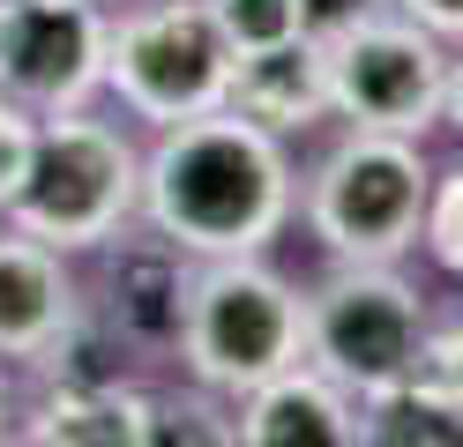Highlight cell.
<instances>
[{
    "mask_svg": "<svg viewBox=\"0 0 463 447\" xmlns=\"http://www.w3.org/2000/svg\"><path fill=\"white\" fill-rule=\"evenodd\" d=\"M292 217H299L292 149H284V135L240 119L232 105L172 119L142 149L135 224H150L157 238H172L194 261L269 254Z\"/></svg>",
    "mask_w": 463,
    "mask_h": 447,
    "instance_id": "cell-1",
    "label": "cell"
},
{
    "mask_svg": "<svg viewBox=\"0 0 463 447\" xmlns=\"http://www.w3.org/2000/svg\"><path fill=\"white\" fill-rule=\"evenodd\" d=\"M180 366L217 396H247L269 373L307 358V291L284 284L269 254L194 261L187 313H180Z\"/></svg>",
    "mask_w": 463,
    "mask_h": 447,
    "instance_id": "cell-2",
    "label": "cell"
},
{
    "mask_svg": "<svg viewBox=\"0 0 463 447\" xmlns=\"http://www.w3.org/2000/svg\"><path fill=\"white\" fill-rule=\"evenodd\" d=\"M135 187H142V149L90 105H68L38 119L31 172L8 201V224L61 254H98L112 231L135 224Z\"/></svg>",
    "mask_w": 463,
    "mask_h": 447,
    "instance_id": "cell-3",
    "label": "cell"
},
{
    "mask_svg": "<svg viewBox=\"0 0 463 447\" xmlns=\"http://www.w3.org/2000/svg\"><path fill=\"white\" fill-rule=\"evenodd\" d=\"M426 187H433V164L411 135L352 127L307 172L299 209H307V231L329 261H403L419 247Z\"/></svg>",
    "mask_w": 463,
    "mask_h": 447,
    "instance_id": "cell-4",
    "label": "cell"
},
{
    "mask_svg": "<svg viewBox=\"0 0 463 447\" xmlns=\"http://www.w3.org/2000/svg\"><path fill=\"white\" fill-rule=\"evenodd\" d=\"M426 298L396 261H336L307 291V366L329 373L344 396H373L419 366Z\"/></svg>",
    "mask_w": 463,
    "mask_h": 447,
    "instance_id": "cell-5",
    "label": "cell"
},
{
    "mask_svg": "<svg viewBox=\"0 0 463 447\" xmlns=\"http://www.w3.org/2000/svg\"><path fill=\"white\" fill-rule=\"evenodd\" d=\"M224 75H232V45L202 0H135L105 30V89L120 98V112L150 119V127L217 112Z\"/></svg>",
    "mask_w": 463,
    "mask_h": 447,
    "instance_id": "cell-6",
    "label": "cell"
},
{
    "mask_svg": "<svg viewBox=\"0 0 463 447\" xmlns=\"http://www.w3.org/2000/svg\"><path fill=\"white\" fill-rule=\"evenodd\" d=\"M322 82H329V112L344 127H373V135H426L441 119V82H449V52L433 30L411 15H366L352 30L322 38Z\"/></svg>",
    "mask_w": 463,
    "mask_h": 447,
    "instance_id": "cell-7",
    "label": "cell"
},
{
    "mask_svg": "<svg viewBox=\"0 0 463 447\" xmlns=\"http://www.w3.org/2000/svg\"><path fill=\"white\" fill-rule=\"evenodd\" d=\"M105 0H0V98L68 112L105 89Z\"/></svg>",
    "mask_w": 463,
    "mask_h": 447,
    "instance_id": "cell-8",
    "label": "cell"
},
{
    "mask_svg": "<svg viewBox=\"0 0 463 447\" xmlns=\"http://www.w3.org/2000/svg\"><path fill=\"white\" fill-rule=\"evenodd\" d=\"M105 276L90 306L120 328V343L135 358H165L180 343V313H187V284H194V254H180L172 238H157L150 224H128L105 238Z\"/></svg>",
    "mask_w": 463,
    "mask_h": 447,
    "instance_id": "cell-9",
    "label": "cell"
},
{
    "mask_svg": "<svg viewBox=\"0 0 463 447\" xmlns=\"http://www.w3.org/2000/svg\"><path fill=\"white\" fill-rule=\"evenodd\" d=\"M232 447H359V396L299 358L232 396Z\"/></svg>",
    "mask_w": 463,
    "mask_h": 447,
    "instance_id": "cell-10",
    "label": "cell"
},
{
    "mask_svg": "<svg viewBox=\"0 0 463 447\" xmlns=\"http://www.w3.org/2000/svg\"><path fill=\"white\" fill-rule=\"evenodd\" d=\"M224 105L254 119L269 135H307L329 119V82H322V45L292 30V38H269V45H247L232 52V75H224Z\"/></svg>",
    "mask_w": 463,
    "mask_h": 447,
    "instance_id": "cell-11",
    "label": "cell"
},
{
    "mask_svg": "<svg viewBox=\"0 0 463 447\" xmlns=\"http://www.w3.org/2000/svg\"><path fill=\"white\" fill-rule=\"evenodd\" d=\"M75 306H82V291L68 276V254L15 224L0 231V358L38 366V350L61 336V321Z\"/></svg>",
    "mask_w": 463,
    "mask_h": 447,
    "instance_id": "cell-12",
    "label": "cell"
},
{
    "mask_svg": "<svg viewBox=\"0 0 463 447\" xmlns=\"http://www.w3.org/2000/svg\"><path fill=\"white\" fill-rule=\"evenodd\" d=\"M150 387L128 380H45V403L31 410L23 440L38 447H142Z\"/></svg>",
    "mask_w": 463,
    "mask_h": 447,
    "instance_id": "cell-13",
    "label": "cell"
},
{
    "mask_svg": "<svg viewBox=\"0 0 463 447\" xmlns=\"http://www.w3.org/2000/svg\"><path fill=\"white\" fill-rule=\"evenodd\" d=\"M359 440L366 447H463V396H441L433 380L403 373L359 396Z\"/></svg>",
    "mask_w": 463,
    "mask_h": 447,
    "instance_id": "cell-14",
    "label": "cell"
},
{
    "mask_svg": "<svg viewBox=\"0 0 463 447\" xmlns=\"http://www.w3.org/2000/svg\"><path fill=\"white\" fill-rule=\"evenodd\" d=\"M142 447H232V396L217 387H150L142 410Z\"/></svg>",
    "mask_w": 463,
    "mask_h": 447,
    "instance_id": "cell-15",
    "label": "cell"
},
{
    "mask_svg": "<svg viewBox=\"0 0 463 447\" xmlns=\"http://www.w3.org/2000/svg\"><path fill=\"white\" fill-rule=\"evenodd\" d=\"M419 247L433 254V268H441V276L463 284V164L433 172V187H426V217H419Z\"/></svg>",
    "mask_w": 463,
    "mask_h": 447,
    "instance_id": "cell-16",
    "label": "cell"
},
{
    "mask_svg": "<svg viewBox=\"0 0 463 447\" xmlns=\"http://www.w3.org/2000/svg\"><path fill=\"white\" fill-rule=\"evenodd\" d=\"M202 8H210V23L224 30L232 52L269 45V38H292V30H299V0H202Z\"/></svg>",
    "mask_w": 463,
    "mask_h": 447,
    "instance_id": "cell-17",
    "label": "cell"
},
{
    "mask_svg": "<svg viewBox=\"0 0 463 447\" xmlns=\"http://www.w3.org/2000/svg\"><path fill=\"white\" fill-rule=\"evenodd\" d=\"M419 380H433L441 396H463V306L456 313H426V336H419Z\"/></svg>",
    "mask_w": 463,
    "mask_h": 447,
    "instance_id": "cell-18",
    "label": "cell"
},
{
    "mask_svg": "<svg viewBox=\"0 0 463 447\" xmlns=\"http://www.w3.org/2000/svg\"><path fill=\"white\" fill-rule=\"evenodd\" d=\"M31 142H38V112H23L15 98H0V217H8L23 172H31Z\"/></svg>",
    "mask_w": 463,
    "mask_h": 447,
    "instance_id": "cell-19",
    "label": "cell"
},
{
    "mask_svg": "<svg viewBox=\"0 0 463 447\" xmlns=\"http://www.w3.org/2000/svg\"><path fill=\"white\" fill-rule=\"evenodd\" d=\"M382 8H389V0H299V30L322 45V38H336V30H352L366 15H382Z\"/></svg>",
    "mask_w": 463,
    "mask_h": 447,
    "instance_id": "cell-20",
    "label": "cell"
},
{
    "mask_svg": "<svg viewBox=\"0 0 463 447\" xmlns=\"http://www.w3.org/2000/svg\"><path fill=\"white\" fill-rule=\"evenodd\" d=\"M396 15H411L419 30H433V38H456L463 45V0H389Z\"/></svg>",
    "mask_w": 463,
    "mask_h": 447,
    "instance_id": "cell-21",
    "label": "cell"
},
{
    "mask_svg": "<svg viewBox=\"0 0 463 447\" xmlns=\"http://www.w3.org/2000/svg\"><path fill=\"white\" fill-rule=\"evenodd\" d=\"M441 119H449V127L463 135V52L449 60V82H441Z\"/></svg>",
    "mask_w": 463,
    "mask_h": 447,
    "instance_id": "cell-22",
    "label": "cell"
},
{
    "mask_svg": "<svg viewBox=\"0 0 463 447\" xmlns=\"http://www.w3.org/2000/svg\"><path fill=\"white\" fill-rule=\"evenodd\" d=\"M0 433H8V366H0Z\"/></svg>",
    "mask_w": 463,
    "mask_h": 447,
    "instance_id": "cell-23",
    "label": "cell"
}]
</instances>
